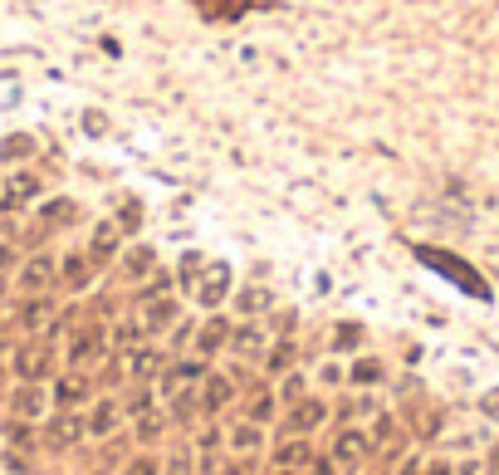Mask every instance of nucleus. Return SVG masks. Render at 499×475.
Here are the masks:
<instances>
[{
	"label": "nucleus",
	"instance_id": "412c9836",
	"mask_svg": "<svg viewBox=\"0 0 499 475\" xmlns=\"http://www.w3.org/2000/svg\"><path fill=\"white\" fill-rule=\"evenodd\" d=\"M152 270H157V250H152V245H148V241H132V245H128V250H123V255H118V275H123V280H128V284L148 280V275H152Z\"/></svg>",
	"mask_w": 499,
	"mask_h": 475
},
{
	"label": "nucleus",
	"instance_id": "4c0bfd02",
	"mask_svg": "<svg viewBox=\"0 0 499 475\" xmlns=\"http://www.w3.org/2000/svg\"><path fill=\"white\" fill-rule=\"evenodd\" d=\"M206 270V255L201 250H191V255H182V265H176V284L182 289H191L196 284V275Z\"/></svg>",
	"mask_w": 499,
	"mask_h": 475
},
{
	"label": "nucleus",
	"instance_id": "f704fd0d",
	"mask_svg": "<svg viewBox=\"0 0 499 475\" xmlns=\"http://www.w3.org/2000/svg\"><path fill=\"white\" fill-rule=\"evenodd\" d=\"M123 382H128V358L108 353V358H103V368H98V387H123Z\"/></svg>",
	"mask_w": 499,
	"mask_h": 475
},
{
	"label": "nucleus",
	"instance_id": "bb28decb",
	"mask_svg": "<svg viewBox=\"0 0 499 475\" xmlns=\"http://www.w3.org/2000/svg\"><path fill=\"white\" fill-rule=\"evenodd\" d=\"M275 411H279V397L265 387V377L249 387V402H245V421H259V427H269L275 421Z\"/></svg>",
	"mask_w": 499,
	"mask_h": 475
},
{
	"label": "nucleus",
	"instance_id": "6ab92c4d",
	"mask_svg": "<svg viewBox=\"0 0 499 475\" xmlns=\"http://www.w3.org/2000/svg\"><path fill=\"white\" fill-rule=\"evenodd\" d=\"M93 260H89V250H69L64 260H59V289H69V294H89L93 289Z\"/></svg>",
	"mask_w": 499,
	"mask_h": 475
},
{
	"label": "nucleus",
	"instance_id": "72a5a7b5",
	"mask_svg": "<svg viewBox=\"0 0 499 475\" xmlns=\"http://www.w3.org/2000/svg\"><path fill=\"white\" fill-rule=\"evenodd\" d=\"M25 157H35V138L30 132H10L0 142V162H25Z\"/></svg>",
	"mask_w": 499,
	"mask_h": 475
},
{
	"label": "nucleus",
	"instance_id": "c85d7f7f",
	"mask_svg": "<svg viewBox=\"0 0 499 475\" xmlns=\"http://www.w3.org/2000/svg\"><path fill=\"white\" fill-rule=\"evenodd\" d=\"M142 318H123V324H113L108 328V344H113V353H128V348H138L142 344Z\"/></svg>",
	"mask_w": 499,
	"mask_h": 475
},
{
	"label": "nucleus",
	"instance_id": "a211bd4d",
	"mask_svg": "<svg viewBox=\"0 0 499 475\" xmlns=\"http://www.w3.org/2000/svg\"><path fill=\"white\" fill-rule=\"evenodd\" d=\"M118 255H123V231H118V221H98V225H93V235H89V260H93V270L113 265Z\"/></svg>",
	"mask_w": 499,
	"mask_h": 475
},
{
	"label": "nucleus",
	"instance_id": "393cba45",
	"mask_svg": "<svg viewBox=\"0 0 499 475\" xmlns=\"http://www.w3.org/2000/svg\"><path fill=\"white\" fill-rule=\"evenodd\" d=\"M299 368V344L294 338H275V344L265 348V377H284Z\"/></svg>",
	"mask_w": 499,
	"mask_h": 475
},
{
	"label": "nucleus",
	"instance_id": "8fccbe9b",
	"mask_svg": "<svg viewBox=\"0 0 499 475\" xmlns=\"http://www.w3.org/2000/svg\"><path fill=\"white\" fill-rule=\"evenodd\" d=\"M294 318H299L294 309H279V314H275V334H279V338H289V334H294Z\"/></svg>",
	"mask_w": 499,
	"mask_h": 475
},
{
	"label": "nucleus",
	"instance_id": "3c124183",
	"mask_svg": "<svg viewBox=\"0 0 499 475\" xmlns=\"http://www.w3.org/2000/svg\"><path fill=\"white\" fill-rule=\"evenodd\" d=\"M15 265H20V250H15V245H0V275L15 270Z\"/></svg>",
	"mask_w": 499,
	"mask_h": 475
},
{
	"label": "nucleus",
	"instance_id": "f8f14e48",
	"mask_svg": "<svg viewBox=\"0 0 499 475\" xmlns=\"http://www.w3.org/2000/svg\"><path fill=\"white\" fill-rule=\"evenodd\" d=\"M55 314H59V309H55V299H49V294H25L10 324H15V334H45V328L55 324Z\"/></svg>",
	"mask_w": 499,
	"mask_h": 475
},
{
	"label": "nucleus",
	"instance_id": "603ef678",
	"mask_svg": "<svg viewBox=\"0 0 499 475\" xmlns=\"http://www.w3.org/2000/svg\"><path fill=\"white\" fill-rule=\"evenodd\" d=\"M216 446H221V427H206L201 431V451H216Z\"/></svg>",
	"mask_w": 499,
	"mask_h": 475
},
{
	"label": "nucleus",
	"instance_id": "e433bc0d",
	"mask_svg": "<svg viewBox=\"0 0 499 475\" xmlns=\"http://www.w3.org/2000/svg\"><path fill=\"white\" fill-rule=\"evenodd\" d=\"M113 221H118V231H123V235H138V231H142V206L128 196V201L118 206V216H113Z\"/></svg>",
	"mask_w": 499,
	"mask_h": 475
},
{
	"label": "nucleus",
	"instance_id": "aec40b11",
	"mask_svg": "<svg viewBox=\"0 0 499 475\" xmlns=\"http://www.w3.org/2000/svg\"><path fill=\"white\" fill-rule=\"evenodd\" d=\"M231 318L225 314H211L201 328H196V338H191V353H201V358H216L221 348H231Z\"/></svg>",
	"mask_w": 499,
	"mask_h": 475
},
{
	"label": "nucleus",
	"instance_id": "423d86ee",
	"mask_svg": "<svg viewBox=\"0 0 499 475\" xmlns=\"http://www.w3.org/2000/svg\"><path fill=\"white\" fill-rule=\"evenodd\" d=\"M328 421V402L324 397H299V402H289V411H284V421H279V437H314L318 427Z\"/></svg>",
	"mask_w": 499,
	"mask_h": 475
},
{
	"label": "nucleus",
	"instance_id": "473e14b6",
	"mask_svg": "<svg viewBox=\"0 0 499 475\" xmlns=\"http://www.w3.org/2000/svg\"><path fill=\"white\" fill-rule=\"evenodd\" d=\"M231 446L241 451V456H249V451H259V446H265V427H259V421H241V427L231 431Z\"/></svg>",
	"mask_w": 499,
	"mask_h": 475
},
{
	"label": "nucleus",
	"instance_id": "09e8293b",
	"mask_svg": "<svg viewBox=\"0 0 499 475\" xmlns=\"http://www.w3.org/2000/svg\"><path fill=\"white\" fill-rule=\"evenodd\" d=\"M304 475H338V461H333V456H314L304 466Z\"/></svg>",
	"mask_w": 499,
	"mask_h": 475
},
{
	"label": "nucleus",
	"instance_id": "9d476101",
	"mask_svg": "<svg viewBox=\"0 0 499 475\" xmlns=\"http://www.w3.org/2000/svg\"><path fill=\"white\" fill-rule=\"evenodd\" d=\"M83 437H89V421H83L79 411H55V417L45 421V431H39V446L69 451V446H79Z\"/></svg>",
	"mask_w": 499,
	"mask_h": 475
},
{
	"label": "nucleus",
	"instance_id": "cd10ccee",
	"mask_svg": "<svg viewBox=\"0 0 499 475\" xmlns=\"http://www.w3.org/2000/svg\"><path fill=\"white\" fill-rule=\"evenodd\" d=\"M172 411H166V421H172V427H191L196 417H201V392L196 387H182V392H172Z\"/></svg>",
	"mask_w": 499,
	"mask_h": 475
},
{
	"label": "nucleus",
	"instance_id": "ddd939ff",
	"mask_svg": "<svg viewBox=\"0 0 499 475\" xmlns=\"http://www.w3.org/2000/svg\"><path fill=\"white\" fill-rule=\"evenodd\" d=\"M128 377L132 382H152V387H157V377H162V368L172 363V353H166V348H152V344H138V348H128Z\"/></svg>",
	"mask_w": 499,
	"mask_h": 475
},
{
	"label": "nucleus",
	"instance_id": "f257e3e1",
	"mask_svg": "<svg viewBox=\"0 0 499 475\" xmlns=\"http://www.w3.org/2000/svg\"><path fill=\"white\" fill-rule=\"evenodd\" d=\"M416 260L421 265H431L436 275H445L455 289H465V294H475V299H490V284L480 280V270H475L470 260H461V255H451V250H441V245H416Z\"/></svg>",
	"mask_w": 499,
	"mask_h": 475
},
{
	"label": "nucleus",
	"instance_id": "dca6fc26",
	"mask_svg": "<svg viewBox=\"0 0 499 475\" xmlns=\"http://www.w3.org/2000/svg\"><path fill=\"white\" fill-rule=\"evenodd\" d=\"M89 397H93V382L83 377V373H74V368H69V373H59L55 387H49V402H55L59 411H79Z\"/></svg>",
	"mask_w": 499,
	"mask_h": 475
},
{
	"label": "nucleus",
	"instance_id": "13d9d810",
	"mask_svg": "<svg viewBox=\"0 0 499 475\" xmlns=\"http://www.w3.org/2000/svg\"><path fill=\"white\" fill-rule=\"evenodd\" d=\"M265 475H299V471H284V466H275V471H265Z\"/></svg>",
	"mask_w": 499,
	"mask_h": 475
},
{
	"label": "nucleus",
	"instance_id": "4d7b16f0",
	"mask_svg": "<svg viewBox=\"0 0 499 475\" xmlns=\"http://www.w3.org/2000/svg\"><path fill=\"white\" fill-rule=\"evenodd\" d=\"M490 475H499V446L490 451Z\"/></svg>",
	"mask_w": 499,
	"mask_h": 475
},
{
	"label": "nucleus",
	"instance_id": "2f4dec72",
	"mask_svg": "<svg viewBox=\"0 0 499 475\" xmlns=\"http://www.w3.org/2000/svg\"><path fill=\"white\" fill-rule=\"evenodd\" d=\"M152 411V382H132L123 392V417H148Z\"/></svg>",
	"mask_w": 499,
	"mask_h": 475
},
{
	"label": "nucleus",
	"instance_id": "c756f323",
	"mask_svg": "<svg viewBox=\"0 0 499 475\" xmlns=\"http://www.w3.org/2000/svg\"><path fill=\"white\" fill-rule=\"evenodd\" d=\"M162 431H166V417H162V411H148V417H132V441H138V446H157V441H162Z\"/></svg>",
	"mask_w": 499,
	"mask_h": 475
},
{
	"label": "nucleus",
	"instance_id": "37998d69",
	"mask_svg": "<svg viewBox=\"0 0 499 475\" xmlns=\"http://www.w3.org/2000/svg\"><path fill=\"white\" fill-rule=\"evenodd\" d=\"M362 338H368V334H362V324H338V334H333V344H338V348H358Z\"/></svg>",
	"mask_w": 499,
	"mask_h": 475
},
{
	"label": "nucleus",
	"instance_id": "1a4fd4ad",
	"mask_svg": "<svg viewBox=\"0 0 499 475\" xmlns=\"http://www.w3.org/2000/svg\"><path fill=\"white\" fill-rule=\"evenodd\" d=\"M206 373H211V358H201V353L172 358V363L162 368V377H157V392H162V397H172V392H182V387H196Z\"/></svg>",
	"mask_w": 499,
	"mask_h": 475
},
{
	"label": "nucleus",
	"instance_id": "a19ab883",
	"mask_svg": "<svg viewBox=\"0 0 499 475\" xmlns=\"http://www.w3.org/2000/svg\"><path fill=\"white\" fill-rule=\"evenodd\" d=\"M118 475H162V461L152 456V451H142V456L123 461V471H118Z\"/></svg>",
	"mask_w": 499,
	"mask_h": 475
},
{
	"label": "nucleus",
	"instance_id": "bf43d9fd",
	"mask_svg": "<svg viewBox=\"0 0 499 475\" xmlns=\"http://www.w3.org/2000/svg\"><path fill=\"white\" fill-rule=\"evenodd\" d=\"M10 294V280H5V275H0V299H5Z\"/></svg>",
	"mask_w": 499,
	"mask_h": 475
},
{
	"label": "nucleus",
	"instance_id": "f3484780",
	"mask_svg": "<svg viewBox=\"0 0 499 475\" xmlns=\"http://www.w3.org/2000/svg\"><path fill=\"white\" fill-rule=\"evenodd\" d=\"M35 196H39V177L30 167H15L5 177V187H0V211H25Z\"/></svg>",
	"mask_w": 499,
	"mask_h": 475
},
{
	"label": "nucleus",
	"instance_id": "5701e85b",
	"mask_svg": "<svg viewBox=\"0 0 499 475\" xmlns=\"http://www.w3.org/2000/svg\"><path fill=\"white\" fill-rule=\"evenodd\" d=\"M265 348H269V334H265V324H259V318H249V324L231 328V353L235 358H265Z\"/></svg>",
	"mask_w": 499,
	"mask_h": 475
},
{
	"label": "nucleus",
	"instance_id": "7ed1b4c3",
	"mask_svg": "<svg viewBox=\"0 0 499 475\" xmlns=\"http://www.w3.org/2000/svg\"><path fill=\"white\" fill-rule=\"evenodd\" d=\"M55 363H59L55 338H45V334H30L25 344H15V353H10V373H15L20 382H45V377H55Z\"/></svg>",
	"mask_w": 499,
	"mask_h": 475
},
{
	"label": "nucleus",
	"instance_id": "a878e982",
	"mask_svg": "<svg viewBox=\"0 0 499 475\" xmlns=\"http://www.w3.org/2000/svg\"><path fill=\"white\" fill-rule=\"evenodd\" d=\"M309 461H314V441H309V437H279V446H275V466H284V471H304Z\"/></svg>",
	"mask_w": 499,
	"mask_h": 475
},
{
	"label": "nucleus",
	"instance_id": "ea45409f",
	"mask_svg": "<svg viewBox=\"0 0 499 475\" xmlns=\"http://www.w3.org/2000/svg\"><path fill=\"white\" fill-rule=\"evenodd\" d=\"M299 397H309V377L299 373H284V382H279V402H299Z\"/></svg>",
	"mask_w": 499,
	"mask_h": 475
},
{
	"label": "nucleus",
	"instance_id": "7c9ffc66",
	"mask_svg": "<svg viewBox=\"0 0 499 475\" xmlns=\"http://www.w3.org/2000/svg\"><path fill=\"white\" fill-rule=\"evenodd\" d=\"M5 446L35 451V446H39V431H35V421H25V417H10V421H5Z\"/></svg>",
	"mask_w": 499,
	"mask_h": 475
},
{
	"label": "nucleus",
	"instance_id": "79ce46f5",
	"mask_svg": "<svg viewBox=\"0 0 499 475\" xmlns=\"http://www.w3.org/2000/svg\"><path fill=\"white\" fill-rule=\"evenodd\" d=\"M259 309H269V294H265V289H245V294H241V314L255 318Z\"/></svg>",
	"mask_w": 499,
	"mask_h": 475
},
{
	"label": "nucleus",
	"instance_id": "6e6d98bb",
	"mask_svg": "<svg viewBox=\"0 0 499 475\" xmlns=\"http://www.w3.org/2000/svg\"><path fill=\"white\" fill-rule=\"evenodd\" d=\"M485 411H490V417H499V392H490V397H485Z\"/></svg>",
	"mask_w": 499,
	"mask_h": 475
},
{
	"label": "nucleus",
	"instance_id": "5fc2aeb1",
	"mask_svg": "<svg viewBox=\"0 0 499 475\" xmlns=\"http://www.w3.org/2000/svg\"><path fill=\"white\" fill-rule=\"evenodd\" d=\"M426 475H455L451 461H426Z\"/></svg>",
	"mask_w": 499,
	"mask_h": 475
},
{
	"label": "nucleus",
	"instance_id": "4468645a",
	"mask_svg": "<svg viewBox=\"0 0 499 475\" xmlns=\"http://www.w3.org/2000/svg\"><path fill=\"white\" fill-rule=\"evenodd\" d=\"M196 392H201V417H221V411L235 402V392H241V387H235L231 373H206Z\"/></svg>",
	"mask_w": 499,
	"mask_h": 475
},
{
	"label": "nucleus",
	"instance_id": "864d4df0",
	"mask_svg": "<svg viewBox=\"0 0 499 475\" xmlns=\"http://www.w3.org/2000/svg\"><path fill=\"white\" fill-rule=\"evenodd\" d=\"M397 475H426V461L421 456H407V461H402V471Z\"/></svg>",
	"mask_w": 499,
	"mask_h": 475
},
{
	"label": "nucleus",
	"instance_id": "c03bdc74",
	"mask_svg": "<svg viewBox=\"0 0 499 475\" xmlns=\"http://www.w3.org/2000/svg\"><path fill=\"white\" fill-rule=\"evenodd\" d=\"M162 471H166V475H196V471H191V451H172V456L162 461Z\"/></svg>",
	"mask_w": 499,
	"mask_h": 475
},
{
	"label": "nucleus",
	"instance_id": "2eb2a0df",
	"mask_svg": "<svg viewBox=\"0 0 499 475\" xmlns=\"http://www.w3.org/2000/svg\"><path fill=\"white\" fill-rule=\"evenodd\" d=\"M142 309V334L148 338H157V334H172V324L182 318V299H172V294H162V299H148V304H138Z\"/></svg>",
	"mask_w": 499,
	"mask_h": 475
},
{
	"label": "nucleus",
	"instance_id": "b1692460",
	"mask_svg": "<svg viewBox=\"0 0 499 475\" xmlns=\"http://www.w3.org/2000/svg\"><path fill=\"white\" fill-rule=\"evenodd\" d=\"M83 421H89V437L108 441L113 431H118V421H123V402H118V397H98V402H93V411H89Z\"/></svg>",
	"mask_w": 499,
	"mask_h": 475
},
{
	"label": "nucleus",
	"instance_id": "58836bf2",
	"mask_svg": "<svg viewBox=\"0 0 499 475\" xmlns=\"http://www.w3.org/2000/svg\"><path fill=\"white\" fill-rule=\"evenodd\" d=\"M362 411H372V397H348L333 407V417H338V427H352V417H362Z\"/></svg>",
	"mask_w": 499,
	"mask_h": 475
},
{
	"label": "nucleus",
	"instance_id": "a18cd8bd",
	"mask_svg": "<svg viewBox=\"0 0 499 475\" xmlns=\"http://www.w3.org/2000/svg\"><path fill=\"white\" fill-rule=\"evenodd\" d=\"M216 475H259V461L255 456H235V461H225Z\"/></svg>",
	"mask_w": 499,
	"mask_h": 475
},
{
	"label": "nucleus",
	"instance_id": "0eeeda50",
	"mask_svg": "<svg viewBox=\"0 0 499 475\" xmlns=\"http://www.w3.org/2000/svg\"><path fill=\"white\" fill-rule=\"evenodd\" d=\"M231 284H235L231 265H221V260H206V270L196 275V284L186 289V294H191L201 309H221V304H225V294H231Z\"/></svg>",
	"mask_w": 499,
	"mask_h": 475
},
{
	"label": "nucleus",
	"instance_id": "49530a36",
	"mask_svg": "<svg viewBox=\"0 0 499 475\" xmlns=\"http://www.w3.org/2000/svg\"><path fill=\"white\" fill-rule=\"evenodd\" d=\"M5 466L15 471V475H30V471H35V461H30V451H20V446H5Z\"/></svg>",
	"mask_w": 499,
	"mask_h": 475
},
{
	"label": "nucleus",
	"instance_id": "f03ea898",
	"mask_svg": "<svg viewBox=\"0 0 499 475\" xmlns=\"http://www.w3.org/2000/svg\"><path fill=\"white\" fill-rule=\"evenodd\" d=\"M83 221V211H79V201H69V196H49V201H39V211H35V221H30V231L20 235V241L30 245V250H39V245L49 241V235H59V231H69V225H79Z\"/></svg>",
	"mask_w": 499,
	"mask_h": 475
},
{
	"label": "nucleus",
	"instance_id": "20e7f679",
	"mask_svg": "<svg viewBox=\"0 0 499 475\" xmlns=\"http://www.w3.org/2000/svg\"><path fill=\"white\" fill-rule=\"evenodd\" d=\"M113 344H108V324L103 318H83V324L69 334V348H64V363L74 368V373H83L89 363H98V358H108Z\"/></svg>",
	"mask_w": 499,
	"mask_h": 475
},
{
	"label": "nucleus",
	"instance_id": "052dcab7",
	"mask_svg": "<svg viewBox=\"0 0 499 475\" xmlns=\"http://www.w3.org/2000/svg\"><path fill=\"white\" fill-rule=\"evenodd\" d=\"M0 377H5V358H0Z\"/></svg>",
	"mask_w": 499,
	"mask_h": 475
},
{
	"label": "nucleus",
	"instance_id": "6e6552de",
	"mask_svg": "<svg viewBox=\"0 0 499 475\" xmlns=\"http://www.w3.org/2000/svg\"><path fill=\"white\" fill-rule=\"evenodd\" d=\"M191 10L206 25H235V20L255 15V10H275V0H191Z\"/></svg>",
	"mask_w": 499,
	"mask_h": 475
},
{
	"label": "nucleus",
	"instance_id": "39448f33",
	"mask_svg": "<svg viewBox=\"0 0 499 475\" xmlns=\"http://www.w3.org/2000/svg\"><path fill=\"white\" fill-rule=\"evenodd\" d=\"M328 456L338 461V475H358L372 461V437H368V431H358V427H338Z\"/></svg>",
	"mask_w": 499,
	"mask_h": 475
},
{
	"label": "nucleus",
	"instance_id": "de8ad7c7",
	"mask_svg": "<svg viewBox=\"0 0 499 475\" xmlns=\"http://www.w3.org/2000/svg\"><path fill=\"white\" fill-rule=\"evenodd\" d=\"M191 338H196V324H191V318H176V324H172V353H176V348H186Z\"/></svg>",
	"mask_w": 499,
	"mask_h": 475
},
{
	"label": "nucleus",
	"instance_id": "c9c22d12",
	"mask_svg": "<svg viewBox=\"0 0 499 475\" xmlns=\"http://www.w3.org/2000/svg\"><path fill=\"white\" fill-rule=\"evenodd\" d=\"M348 377L358 382V387H372V382H382V377H387V368H382L377 358H358V363L348 368Z\"/></svg>",
	"mask_w": 499,
	"mask_h": 475
},
{
	"label": "nucleus",
	"instance_id": "9b49d317",
	"mask_svg": "<svg viewBox=\"0 0 499 475\" xmlns=\"http://www.w3.org/2000/svg\"><path fill=\"white\" fill-rule=\"evenodd\" d=\"M15 284H20V294H49V289L59 284V260L45 255V250H35L25 265H20Z\"/></svg>",
	"mask_w": 499,
	"mask_h": 475
},
{
	"label": "nucleus",
	"instance_id": "4be33fe9",
	"mask_svg": "<svg viewBox=\"0 0 499 475\" xmlns=\"http://www.w3.org/2000/svg\"><path fill=\"white\" fill-rule=\"evenodd\" d=\"M49 407V392L39 387V382H20L15 392H10V417H25V421H39Z\"/></svg>",
	"mask_w": 499,
	"mask_h": 475
}]
</instances>
